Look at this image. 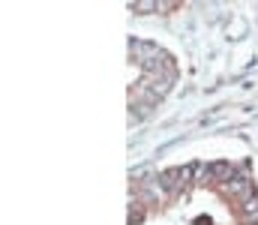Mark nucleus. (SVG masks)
I'll list each match as a JSON object with an SVG mask.
<instances>
[{
	"mask_svg": "<svg viewBox=\"0 0 258 225\" xmlns=\"http://www.w3.org/2000/svg\"><path fill=\"white\" fill-rule=\"evenodd\" d=\"M159 183L168 189V195H177L180 189H186L192 183V165H183V168H168L165 174H159Z\"/></svg>",
	"mask_w": 258,
	"mask_h": 225,
	"instance_id": "f257e3e1",
	"label": "nucleus"
},
{
	"mask_svg": "<svg viewBox=\"0 0 258 225\" xmlns=\"http://www.w3.org/2000/svg\"><path fill=\"white\" fill-rule=\"evenodd\" d=\"M219 192L228 195V198H240V201H246V198H252V180H249L246 174H234L231 180H225V183L219 186Z\"/></svg>",
	"mask_w": 258,
	"mask_h": 225,
	"instance_id": "f03ea898",
	"label": "nucleus"
},
{
	"mask_svg": "<svg viewBox=\"0 0 258 225\" xmlns=\"http://www.w3.org/2000/svg\"><path fill=\"white\" fill-rule=\"evenodd\" d=\"M210 171H213V183H219V186H222L225 180H231V177H234L228 162H213V165H210Z\"/></svg>",
	"mask_w": 258,
	"mask_h": 225,
	"instance_id": "7ed1b4c3",
	"label": "nucleus"
},
{
	"mask_svg": "<svg viewBox=\"0 0 258 225\" xmlns=\"http://www.w3.org/2000/svg\"><path fill=\"white\" fill-rule=\"evenodd\" d=\"M192 183H213V171L204 162H192Z\"/></svg>",
	"mask_w": 258,
	"mask_h": 225,
	"instance_id": "20e7f679",
	"label": "nucleus"
},
{
	"mask_svg": "<svg viewBox=\"0 0 258 225\" xmlns=\"http://www.w3.org/2000/svg\"><path fill=\"white\" fill-rule=\"evenodd\" d=\"M129 9L132 12H159V3L156 0H135V3H129Z\"/></svg>",
	"mask_w": 258,
	"mask_h": 225,
	"instance_id": "39448f33",
	"label": "nucleus"
},
{
	"mask_svg": "<svg viewBox=\"0 0 258 225\" xmlns=\"http://www.w3.org/2000/svg\"><path fill=\"white\" fill-rule=\"evenodd\" d=\"M240 213H243L246 219H255L258 222V198H246V201L240 204Z\"/></svg>",
	"mask_w": 258,
	"mask_h": 225,
	"instance_id": "423d86ee",
	"label": "nucleus"
},
{
	"mask_svg": "<svg viewBox=\"0 0 258 225\" xmlns=\"http://www.w3.org/2000/svg\"><path fill=\"white\" fill-rule=\"evenodd\" d=\"M144 219V207H141V201H129V225H138Z\"/></svg>",
	"mask_w": 258,
	"mask_h": 225,
	"instance_id": "0eeeda50",
	"label": "nucleus"
}]
</instances>
